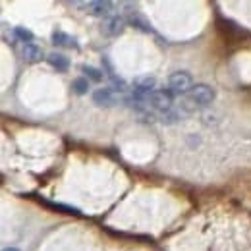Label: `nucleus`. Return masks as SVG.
<instances>
[{
	"label": "nucleus",
	"instance_id": "f03ea898",
	"mask_svg": "<svg viewBox=\"0 0 251 251\" xmlns=\"http://www.w3.org/2000/svg\"><path fill=\"white\" fill-rule=\"evenodd\" d=\"M172 99H174V95H172L170 89H155L153 93L147 97V102H145V104H149V106L155 108V110L166 112V110H170Z\"/></svg>",
	"mask_w": 251,
	"mask_h": 251
},
{
	"label": "nucleus",
	"instance_id": "0eeeda50",
	"mask_svg": "<svg viewBox=\"0 0 251 251\" xmlns=\"http://www.w3.org/2000/svg\"><path fill=\"white\" fill-rule=\"evenodd\" d=\"M22 56H24L27 62H39V60L45 56V52H43V49H41L39 45L29 43V45H24V47H22Z\"/></svg>",
	"mask_w": 251,
	"mask_h": 251
},
{
	"label": "nucleus",
	"instance_id": "f257e3e1",
	"mask_svg": "<svg viewBox=\"0 0 251 251\" xmlns=\"http://www.w3.org/2000/svg\"><path fill=\"white\" fill-rule=\"evenodd\" d=\"M191 83H193V81H191V75H189L188 72H176V74H172V75L168 77V89L172 91L174 97L189 93V91L193 89Z\"/></svg>",
	"mask_w": 251,
	"mask_h": 251
},
{
	"label": "nucleus",
	"instance_id": "ddd939ff",
	"mask_svg": "<svg viewBox=\"0 0 251 251\" xmlns=\"http://www.w3.org/2000/svg\"><path fill=\"white\" fill-rule=\"evenodd\" d=\"M178 116H180L178 110H166L160 114V122L162 124H174V122H178Z\"/></svg>",
	"mask_w": 251,
	"mask_h": 251
},
{
	"label": "nucleus",
	"instance_id": "423d86ee",
	"mask_svg": "<svg viewBox=\"0 0 251 251\" xmlns=\"http://www.w3.org/2000/svg\"><path fill=\"white\" fill-rule=\"evenodd\" d=\"M52 43H54L56 47H64V49H74V50L79 49L77 41H75L72 35H68V33H64V31L52 33Z\"/></svg>",
	"mask_w": 251,
	"mask_h": 251
},
{
	"label": "nucleus",
	"instance_id": "f8f14e48",
	"mask_svg": "<svg viewBox=\"0 0 251 251\" xmlns=\"http://www.w3.org/2000/svg\"><path fill=\"white\" fill-rule=\"evenodd\" d=\"M14 37L18 41H22L24 45H29L33 41V33L29 29H25V27H14Z\"/></svg>",
	"mask_w": 251,
	"mask_h": 251
},
{
	"label": "nucleus",
	"instance_id": "39448f33",
	"mask_svg": "<svg viewBox=\"0 0 251 251\" xmlns=\"http://www.w3.org/2000/svg\"><path fill=\"white\" fill-rule=\"evenodd\" d=\"M74 6H81V8H85V12L95 14V16H106V14H110L112 8H114L112 2H85V4L74 2Z\"/></svg>",
	"mask_w": 251,
	"mask_h": 251
},
{
	"label": "nucleus",
	"instance_id": "9d476101",
	"mask_svg": "<svg viewBox=\"0 0 251 251\" xmlns=\"http://www.w3.org/2000/svg\"><path fill=\"white\" fill-rule=\"evenodd\" d=\"M83 77H87L89 81H95V83H100L104 74L100 70H97L93 66H83Z\"/></svg>",
	"mask_w": 251,
	"mask_h": 251
},
{
	"label": "nucleus",
	"instance_id": "9b49d317",
	"mask_svg": "<svg viewBox=\"0 0 251 251\" xmlns=\"http://www.w3.org/2000/svg\"><path fill=\"white\" fill-rule=\"evenodd\" d=\"M72 89H74V93L77 95H87V91H89V79L87 77H75L72 81Z\"/></svg>",
	"mask_w": 251,
	"mask_h": 251
},
{
	"label": "nucleus",
	"instance_id": "6e6552de",
	"mask_svg": "<svg viewBox=\"0 0 251 251\" xmlns=\"http://www.w3.org/2000/svg\"><path fill=\"white\" fill-rule=\"evenodd\" d=\"M124 25H126V22L120 16H112V18L104 24V33H106V35H118V33H122Z\"/></svg>",
	"mask_w": 251,
	"mask_h": 251
},
{
	"label": "nucleus",
	"instance_id": "4468645a",
	"mask_svg": "<svg viewBox=\"0 0 251 251\" xmlns=\"http://www.w3.org/2000/svg\"><path fill=\"white\" fill-rule=\"evenodd\" d=\"M4 251H20V250H16V248H6Z\"/></svg>",
	"mask_w": 251,
	"mask_h": 251
},
{
	"label": "nucleus",
	"instance_id": "1a4fd4ad",
	"mask_svg": "<svg viewBox=\"0 0 251 251\" xmlns=\"http://www.w3.org/2000/svg\"><path fill=\"white\" fill-rule=\"evenodd\" d=\"M49 62L56 68V72H68V68H70L68 56H64L60 52H50L49 54Z\"/></svg>",
	"mask_w": 251,
	"mask_h": 251
},
{
	"label": "nucleus",
	"instance_id": "7ed1b4c3",
	"mask_svg": "<svg viewBox=\"0 0 251 251\" xmlns=\"http://www.w3.org/2000/svg\"><path fill=\"white\" fill-rule=\"evenodd\" d=\"M188 99H191L197 106H207L215 99V91H213V87L199 83V85H193V89L188 93Z\"/></svg>",
	"mask_w": 251,
	"mask_h": 251
},
{
	"label": "nucleus",
	"instance_id": "20e7f679",
	"mask_svg": "<svg viewBox=\"0 0 251 251\" xmlns=\"http://www.w3.org/2000/svg\"><path fill=\"white\" fill-rule=\"evenodd\" d=\"M116 100H118V97L112 87H100L93 93V102L99 106H112Z\"/></svg>",
	"mask_w": 251,
	"mask_h": 251
}]
</instances>
